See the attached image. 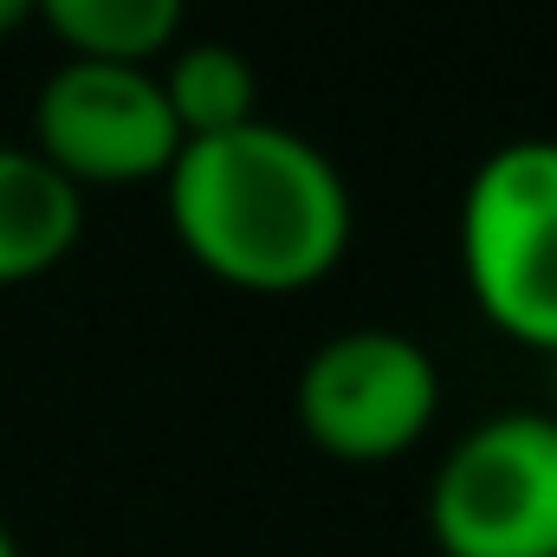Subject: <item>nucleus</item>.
<instances>
[{
    "instance_id": "obj_9",
    "label": "nucleus",
    "mask_w": 557,
    "mask_h": 557,
    "mask_svg": "<svg viewBox=\"0 0 557 557\" xmlns=\"http://www.w3.org/2000/svg\"><path fill=\"white\" fill-rule=\"evenodd\" d=\"M26 20H33V0H0V39H7V33H20Z\"/></svg>"
},
{
    "instance_id": "obj_8",
    "label": "nucleus",
    "mask_w": 557,
    "mask_h": 557,
    "mask_svg": "<svg viewBox=\"0 0 557 557\" xmlns=\"http://www.w3.org/2000/svg\"><path fill=\"white\" fill-rule=\"evenodd\" d=\"M182 7L188 0H33V20H46L72 46V59L149 65L175 46Z\"/></svg>"
},
{
    "instance_id": "obj_2",
    "label": "nucleus",
    "mask_w": 557,
    "mask_h": 557,
    "mask_svg": "<svg viewBox=\"0 0 557 557\" xmlns=\"http://www.w3.org/2000/svg\"><path fill=\"white\" fill-rule=\"evenodd\" d=\"M460 267L480 311L557 357V143L493 149L460 195Z\"/></svg>"
},
{
    "instance_id": "obj_4",
    "label": "nucleus",
    "mask_w": 557,
    "mask_h": 557,
    "mask_svg": "<svg viewBox=\"0 0 557 557\" xmlns=\"http://www.w3.org/2000/svg\"><path fill=\"white\" fill-rule=\"evenodd\" d=\"M441 416V363L409 331L357 324L324 337L298 370V428L331 460H396Z\"/></svg>"
},
{
    "instance_id": "obj_10",
    "label": "nucleus",
    "mask_w": 557,
    "mask_h": 557,
    "mask_svg": "<svg viewBox=\"0 0 557 557\" xmlns=\"http://www.w3.org/2000/svg\"><path fill=\"white\" fill-rule=\"evenodd\" d=\"M0 557H20V545H13V532L0 525Z\"/></svg>"
},
{
    "instance_id": "obj_5",
    "label": "nucleus",
    "mask_w": 557,
    "mask_h": 557,
    "mask_svg": "<svg viewBox=\"0 0 557 557\" xmlns=\"http://www.w3.org/2000/svg\"><path fill=\"white\" fill-rule=\"evenodd\" d=\"M33 149L72 188L156 182L182 156V131L169 117L156 65L117 59H65L33 104Z\"/></svg>"
},
{
    "instance_id": "obj_1",
    "label": "nucleus",
    "mask_w": 557,
    "mask_h": 557,
    "mask_svg": "<svg viewBox=\"0 0 557 557\" xmlns=\"http://www.w3.org/2000/svg\"><path fill=\"white\" fill-rule=\"evenodd\" d=\"M175 240L240 292H305L350 247L344 169L285 124H240L182 143L162 175Z\"/></svg>"
},
{
    "instance_id": "obj_6",
    "label": "nucleus",
    "mask_w": 557,
    "mask_h": 557,
    "mask_svg": "<svg viewBox=\"0 0 557 557\" xmlns=\"http://www.w3.org/2000/svg\"><path fill=\"white\" fill-rule=\"evenodd\" d=\"M85 234V188H72L39 149L0 143V285L52 273Z\"/></svg>"
},
{
    "instance_id": "obj_3",
    "label": "nucleus",
    "mask_w": 557,
    "mask_h": 557,
    "mask_svg": "<svg viewBox=\"0 0 557 557\" xmlns=\"http://www.w3.org/2000/svg\"><path fill=\"white\" fill-rule=\"evenodd\" d=\"M428 532L447 557H557V416L473 421L434 473Z\"/></svg>"
},
{
    "instance_id": "obj_7",
    "label": "nucleus",
    "mask_w": 557,
    "mask_h": 557,
    "mask_svg": "<svg viewBox=\"0 0 557 557\" xmlns=\"http://www.w3.org/2000/svg\"><path fill=\"white\" fill-rule=\"evenodd\" d=\"M162 98H169V117L182 143L195 137H221V131H240L260 117V78H253V59L221 46V39H195L182 46L162 72Z\"/></svg>"
}]
</instances>
